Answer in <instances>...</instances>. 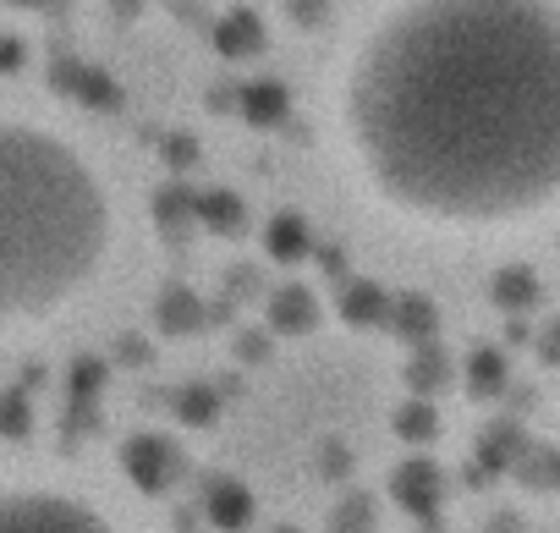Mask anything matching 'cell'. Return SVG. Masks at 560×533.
Here are the masks:
<instances>
[{
  "label": "cell",
  "instance_id": "1",
  "mask_svg": "<svg viewBox=\"0 0 560 533\" xmlns=\"http://www.w3.org/2000/svg\"><path fill=\"white\" fill-rule=\"evenodd\" d=\"M336 138L407 225L483 236L560 204L555 0H390L336 78Z\"/></svg>",
  "mask_w": 560,
  "mask_h": 533
},
{
  "label": "cell",
  "instance_id": "2",
  "mask_svg": "<svg viewBox=\"0 0 560 533\" xmlns=\"http://www.w3.org/2000/svg\"><path fill=\"white\" fill-rule=\"evenodd\" d=\"M110 242L100 165L39 121H0V331L67 314L100 281Z\"/></svg>",
  "mask_w": 560,
  "mask_h": 533
},
{
  "label": "cell",
  "instance_id": "3",
  "mask_svg": "<svg viewBox=\"0 0 560 533\" xmlns=\"http://www.w3.org/2000/svg\"><path fill=\"white\" fill-rule=\"evenodd\" d=\"M0 533H121L94 500L23 484V489H0Z\"/></svg>",
  "mask_w": 560,
  "mask_h": 533
},
{
  "label": "cell",
  "instance_id": "4",
  "mask_svg": "<svg viewBox=\"0 0 560 533\" xmlns=\"http://www.w3.org/2000/svg\"><path fill=\"white\" fill-rule=\"evenodd\" d=\"M127 462H132V473H138L143 489H160V478H165V451H160L154 440H138V445L127 451Z\"/></svg>",
  "mask_w": 560,
  "mask_h": 533
},
{
  "label": "cell",
  "instance_id": "5",
  "mask_svg": "<svg viewBox=\"0 0 560 533\" xmlns=\"http://www.w3.org/2000/svg\"><path fill=\"white\" fill-rule=\"evenodd\" d=\"M401 500H407L412 511H429V506H434V467H423V462L407 467V473H401Z\"/></svg>",
  "mask_w": 560,
  "mask_h": 533
},
{
  "label": "cell",
  "instance_id": "6",
  "mask_svg": "<svg viewBox=\"0 0 560 533\" xmlns=\"http://www.w3.org/2000/svg\"><path fill=\"white\" fill-rule=\"evenodd\" d=\"M209 506H214V517H220L225 528H236V522L247 517V495H242V489H231V484H225V489H214V495H209Z\"/></svg>",
  "mask_w": 560,
  "mask_h": 533
},
{
  "label": "cell",
  "instance_id": "7",
  "mask_svg": "<svg viewBox=\"0 0 560 533\" xmlns=\"http://www.w3.org/2000/svg\"><path fill=\"white\" fill-rule=\"evenodd\" d=\"M401 429H407L412 440H418V434H434V413H423V407H418V413H407V418H401Z\"/></svg>",
  "mask_w": 560,
  "mask_h": 533
}]
</instances>
